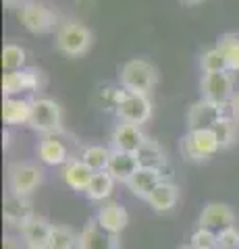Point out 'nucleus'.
Here are the masks:
<instances>
[{"instance_id": "20", "label": "nucleus", "mask_w": 239, "mask_h": 249, "mask_svg": "<svg viewBox=\"0 0 239 249\" xmlns=\"http://www.w3.org/2000/svg\"><path fill=\"white\" fill-rule=\"evenodd\" d=\"M37 158L50 166H65L69 162V150L56 135H48L37 143Z\"/></svg>"}, {"instance_id": "21", "label": "nucleus", "mask_w": 239, "mask_h": 249, "mask_svg": "<svg viewBox=\"0 0 239 249\" xmlns=\"http://www.w3.org/2000/svg\"><path fill=\"white\" fill-rule=\"evenodd\" d=\"M179 201V187L171 181H163L148 197V204L154 212H171Z\"/></svg>"}, {"instance_id": "3", "label": "nucleus", "mask_w": 239, "mask_h": 249, "mask_svg": "<svg viewBox=\"0 0 239 249\" xmlns=\"http://www.w3.org/2000/svg\"><path fill=\"white\" fill-rule=\"evenodd\" d=\"M181 156L189 162H204L221 150L219 137L214 129H189L181 137Z\"/></svg>"}, {"instance_id": "11", "label": "nucleus", "mask_w": 239, "mask_h": 249, "mask_svg": "<svg viewBox=\"0 0 239 249\" xmlns=\"http://www.w3.org/2000/svg\"><path fill=\"white\" fill-rule=\"evenodd\" d=\"M225 104H214L208 100H198L187 112V131L189 129H212L222 116H225Z\"/></svg>"}, {"instance_id": "6", "label": "nucleus", "mask_w": 239, "mask_h": 249, "mask_svg": "<svg viewBox=\"0 0 239 249\" xmlns=\"http://www.w3.org/2000/svg\"><path fill=\"white\" fill-rule=\"evenodd\" d=\"M44 173L42 168L34 164V162H13L6 168V183H9V191L17 193V196H29L37 187L42 185Z\"/></svg>"}, {"instance_id": "17", "label": "nucleus", "mask_w": 239, "mask_h": 249, "mask_svg": "<svg viewBox=\"0 0 239 249\" xmlns=\"http://www.w3.org/2000/svg\"><path fill=\"white\" fill-rule=\"evenodd\" d=\"M165 181V175H163V170H156V168H140L137 173L129 178V191L133 193L135 197H140V199H146L148 201V197L154 193V189Z\"/></svg>"}, {"instance_id": "28", "label": "nucleus", "mask_w": 239, "mask_h": 249, "mask_svg": "<svg viewBox=\"0 0 239 249\" xmlns=\"http://www.w3.org/2000/svg\"><path fill=\"white\" fill-rule=\"evenodd\" d=\"M200 69L202 73H222L229 71L227 60L222 56V52L219 50V46H212V48H206L200 56Z\"/></svg>"}, {"instance_id": "1", "label": "nucleus", "mask_w": 239, "mask_h": 249, "mask_svg": "<svg viewBox=\"0 0 239 249\" xmlns=\"http://www.w3.org/2000/svg\"><path fill=\"white\" fill-rule=\"evenodd\" d=\"M94 44V34L92 29L86 27L79 21H65L63 25H58L55 46L56 50L69 58L83 56Z\"/></svg>"}, {"instance_id": "2", "label": "nucleus", "mask_w": 239, "mask_h": 249, "mask_svg": "<svg viewBox=\"0 0 239 249\" xmlns=\"http://www.w3.org/2000/svg\"><path fill=\"white\" fill-rule=\"evenodd\" d=\"M121 85L127 91H137V93H150L158 83V71L152 62L144 58H133L127 60L121 67Z\"/></svg>"}, {"instance_id": "7", "label": "nucleus", "mask_w": 239, "mask_h": 249, "mask_svg": "<svg viewBox=\"0 0 239 249\" xmlns=\"http://www.w3.org/2000/svg\"><path fill=\"white\" fill-rule=\"evenodd\" d=\"M200 91L202 98L214 104L229 106L235 96V75L231 71L222 73H204L200 81Z\"/></svg>"}, {"instance_id": "18", "label": "nucleus", "mask_w": 239, "mask_h": 249, "mask_svg": "<svg viewBox=\"0 0 239 249\" xmlns=\"http://www.w3.org/2000/svg\"><path fill=\"white\" fill-rule=\"evenodd\" d=\"M52 227H55V224H50L44 216H34L32 220L21 229L23 239H25V245L34 247V249H46L48 247Z\"/></svg>"}, {"instance_id": "24", "label": "nucleus", "mask_w": 239, "mask_h": 249, "mask_svg": "<svg viewBox=\"0 0 239 249\" xmlns=\"http://www.w3.org/2000/svg\"><path fill=\"white\" fill-rule=\"evenodd\" d=\"M137 158H140V166L144 168L163 170L166 166V154L160 147V143L154 142V139H146L144 145L137 150Z\"/></svg>"}, {"instance_id": "27", "label": "nucleus", "mask_w": 239, "mask_h": 249, "mask_svg": "<svg viewBox=\"0 0 239 249\" xmlns=\"http://www.w3.org/2000/svg\"><path fill=\"white\" fill-rule=\"evenodd\" d=\"M110 152L112 150H109V147H104V145H88V147H83V152H81V160L86 162L94 173H98V170L109 168Z\"/></svg>"}, {"instance_id": "30", "label": "nucleus", "mask_w": 239, "mask_h": 249, "mask_svg": "<svg viewBox=\"0 0 239 249\" xmlns=\"http://www.w3.org/2000/svg\"><path fill=\"white\" fill-rule=\"evenodd\" d=\"M25 50L19 44H6L2 48V69L6 73L11 71H21L25 65Z\"/></svg>"}, {"instance_id": "15", "label": "nucleus", "mask_w": 239, "mask_h": 249, "mask_svg": "<svg viewBox=\"0 0 239 249\" xmlns=\"http://www.w3.org/2000/svg\"><path fill=\"white\" fill-rule=\"evenodd\" d=\"M140 158L133 152H121V150H112L110 152V160H109V173L114 177L117 183H129V178L140 170Z\"/></svg>"}, {"instance_id": "13", "label": "nucleus", "mask_w": 239, "mask_h": 249, "mask_svg": "<svg viewBox=\"0 0 239 249\" xmlns=\"http://www.w3.org/2000/svg\"><path fill=\"white\" fill-rule=\"evenodd\" d=\"M2 214H4L6 222L13 224V227H19V229H23L36 216L32 210V201L25 196H17V193H13V191H9L4 196Z\"/></svg>"}, {"instance_id": "16", "label": "nucleus", "mask_w": 239, "mask_h": 249, "mask_svg": "<svg viewBox=\"0 0 239 249\" xmlns=\"http://www.w3.org/2000/svg\"><path fill=\"white\" fill-rule=\"evenodd\" d=\"M96 220L102 224L106 231L114 232V235H121L129 224V214L119 201H104L96 212Z\"/></svg>"}, {"instance_id": "22", "label": "nucleus", "mask_w": 239, "mask_h": 249, "mask_svg": "<svg viewBox=\"0 0 239 249\" xmlns=\"http://www.w3.org/2000/svg\"><path fill=\"white\" fill-rule=\"evenodd\" d=\"M32 116V100L25 98H4L2 102V121L6 124H29Z\"/></svg>"}, {"instance_id": "29", "label": "nucleus", "mask_w": 239, "mask_h": 249, "mask_svg": "<svg viewBox=\"0 0 239 249\" xmlns=\"http://www.w3.org/2000/svg\"><path fill=\"white\" fill-rule=\"evenodd\" d=\"M75 245H77L75 232L69 227H63V224H55L46 249H73Z\"/></svg>"}, {"instance_id": "12", "label": "nucleus", "mask_w": 239, "mask_h": 249, "mask_svg": "<svg viewBox=\"0 0 239 249\" xmlns=\"http://www.w3.org/2000/svg\"><path fill=\"white\" fill-rule=\"evenodd\" d=\"M40 88V71L37 69H21V71L4 73L2 91L4 98H17L23 91H36Z\"/></svg>"}, {"instance_id": "9", "label": "nucleus", "mask_w": 239, "mask_h": 249, "mask_svg": "<svg viewBox=\"0 0 239 249\" xmlns=\"http://www.w3.org/2000/svg\"><path fill=\"white\" fill-rule=\"evenodd\" d=\"M233 224H235L233 210L227 204H221V201L206 204L198 218V229H206V231L214 232V235H221L222 231L233 229Z\"/></svg>"}, {"instance_id": "14", "label": "nucleus", "mask_w": 239, "mask_h": 249, "mask_svg": "<svg viewBox=\"0 0 239 249\" xmlns=\"http://www.w3.org/2000/svg\"><path fill=\"white\" fill-rule=\"evenodd\" d=\"M146 139H148V137L144 135V131H142L140 124L123 123V121H121L117 127H114V131H112L110 142H112V150L137 154V150H140V147L144 145Z\"/></svg>"}, {"instance_id": "32", "label": "nucleus", "mask_w": 239, "mask_h": 249, "mask_svg": "<svg viewBox=\"0 0 239 249\" xmlns=\"http://www.w3.org/2000/svg\"><path fill=\"white\" fill-rule=\"evenodd\" d=\"M219 249H239V231L235 227L219 235Z\"/></svg>"}, {"instance_id": "34", "label": "nucleus", "mask_w": 239, "mask_h": 249, "mask_svg": "<svg viewBox=\"0 0 239 249\" xmlns=\"http://www.w3.org/2000/svg\"><path fill=\"white\" fill-rule=\"evenodd\" d=\"M2 2H4L6 9H21V6L25 4L27 0H2Z\"/></svg>"}, {"instance_id": "4", "label": "nucleus", "mask_w": 239, "mask_h": 249, "mask_svg": "<svg viewBox=\"0 0 239 249\" xmlns=\"http://www.w3.org/2000/svg\"><path fill=\"white\" fill-rule=\"evenodd\" d=\"M29 127L36 129L44 137L58 135L63 131V110L52 98H34Z\"/></svg>"}, {"instance_id": "10", "label": "nucleus", "mask_w": 239, "mask_h": 249, "mask_svg": "<svg viewBox=\"0 0 239 249\" xmlns=\"http://www.w3.org/2000/svg\"><path fill=\"white\" fill-rule=\"evenodd\" d=\"M77 247L79 249H119V235L106 231L96 218L88 220L77 237Z\"/></svg>"}, {"instance_id": "19", "label": "nucleus", "mask_w": 239, "mask_h": 249, "mask_svg": "<svg viewBox=\"0 0 239 249\" xmlns=\"http://www.w3.org/2000/svg\"><path fill=\"white\" fill-rule=\"evenodd\" d=\"M92 177H94V170H92L81 158L69 160L67 164L63 166V181L71 187V189H75V191H83V193H86Z\"/></svg>"}, {"instance_id": "35", "label": "nucleus", "mask_w": 239, "mask_h": 249, "mask_svg": "<svg viewBox=\"0 0 239 249\" xmlns=\"http://www.w3.org/2000/svg\"><path fill=\"white\" fill-rule=\"evenodd\" d=\"M4 249H17V243H15V239L6 237V239H4Z\"/></svg>"}, {"instance_id": "37", "label": "nucleus", "mask_w": 239, "mask_h": 249, "mask_svg": "<svg viewBox=\"0 0 239 249\" xmlns=\"http://www.w3.org/2000/svg\"><path fill=\"white\" fill-rule=\"evenodd\" d=\"M25 249H34V247H25Z\"/></svg>"}, {"instance_id": "33", "label": "nucleus", "mask_w": 239, "mask_h": 249, "mask_svg": "<svg viewBox=\"0 0 239 249\" xmlns=\"http://www.w3.org/2000/svg\"><path fill=\"white\" fill-rule=\"evenodd\" d=\"M229 108H231V116L239 123V91L233 96V100H231V104H229Z\"/></svg>"}, {"instance_id": "26", "label": "nucleus", "mask_w": 239, "mask_h": 249, "mask_svg": "<svg viewBox=\"0 0 239 249\" xmlns=\"http://www.w3.org/2000/svg\"><path fill=\"white\" fill-rule=\"evenodd\" d=\"M219 50L222 52V56L227 60V67L231 73L239 71V34L235 31H229V34H222L219 37Z\"/></svg>"}, {"instance_id": "8", "label": "nucleus", "mask_w": 239, "mask_h": 249, "mask_svg": "<svg viewBox=\"0 0 239 249\" xmlns=\"http://www.w3.org/2000/svg\"><path fill=\"white\" fill-rule=\"evenodd\" d=\"M117 116L123 123H133L144 124L152 116V102L148 93H137V91H123L119 93L117 100Z\"/></svg>"}, {"instance_id": "5", "label": "nucleus", "mask_w": 239, "mask_h": 249, "mask_svg": "<svg viewBox=\"0 0 239 249\" xmlns=\"http://www.w3.org/2000/svg\"><path fill=\"white\" fill-rule=\"evenodd\" d=\"M19 19L23 23V27L34 36L50 34V31H55L56 23H58L56 13L52 11L50 6H46L44 2H37V0H27V2L21 6Z\"/></svg>"}, {"instance_id": "36", "label": "nucleus", "mask_w": 239, "mask_h": 249, "mask_svg": "<svg viewBox=\"0 0 239 249\" xmlns=\"http://www.w3.org/2000/svg\"><path fill=\"white\" fill-rule=\"evenodd\" d=\"M183 4H200V2H204V0H181Z\"/></svg>"}, {"instance_id": "23", "label": "nucleus", "mask_w": 239, "mask_h": 249, "mask_svg": "<svg viewBox=\"0 0 239 249\" xmlns=\"http://www.w3.org/2000/svg\"><path fill=\"white\" fill-rule=\"evenodd\" d=\"M114 177L109 173V170H98L92 177V181L86 189V196L92 199V201H104L112 196L114 191Z\"/></svg>"}, {"instance_id": "25", "label": "nucleus", "mask_w": 239, "mask_h": 249, "mask_svg": "<svg viewBox=\"0 0 239 249\" xmlns=\"http://www.w3.org/2000/svg\"><path fill=\"white\" fill-rule=\"evenodd\" d=\"M212 129L219 137L221 150H229V147H233L239 142V123L233 119V116L225 114Z\"/></svg>"}, {"instance_id": "31", "label": "nucleus", "mask_w": 239, "mask_h": 249, "mask_svg": "<svg viewBox=\"0 0 239 249\" xmlns=\"http://www.w3.org/2000/svg\"><path fill=\"white\" fill-rule=\"evenodd\" d=\"M191 247L194 249H219V235L206 231V229H198L191 235Z\"/></svg>"}]
</instances>
